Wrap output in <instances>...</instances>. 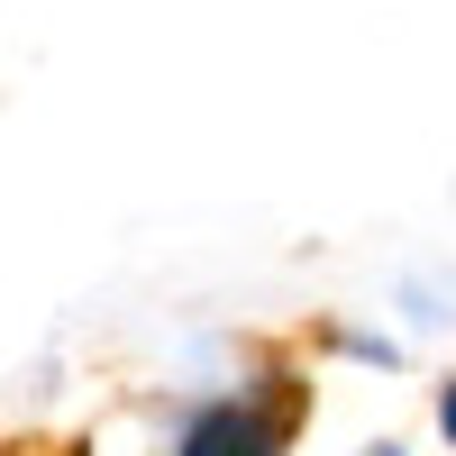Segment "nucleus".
Here are the masks:
<instances>
[{
	"instance_id": "3",
	"label": "nucleus",
	"mask_w": 456,
	"mask_h": 456,
	"mask_svg": "<svg viewBox=\"0 0 456 456\" xmlns=\"http://www.w3.org/2000/svg\"><path fill=\"white\" fill-rule=\"evenodd\" d=\"M438 429H447V438H456V384H447V393H438Z\"/></svg>"
},
{
	"instance_id": "1",
	"label": "nucleus",
	"mask_w": 456,
	"mask_h": 456,
	"mask_svg": "<svg viewBox=\"0 0 456 456\" xmlns=\"http://www.w3.org/2000/svg\"><path fill=\"white\" fill-rule=\"evenodd\" d=\"M301 429V384L292 374H256V384L201 402L174 429V456H283Z\"/></svg>"
},
{
	"instance_id": "4",
	"label": "nucleus",
	"mask_w": 456,
	"mask_h": 456,
	"mask_svg": "<svg viewBox=\"0 0 456 456\" xmlns=\"http://www.w3.org/2000/svg\"><path fill=\"white\" fill-rule=\"evenodd\" d=\"M356 456H411V447H393V438H384V447H356Z\"/></svg>"
},
{
	"instance_id": "2",
	"label": "nucleus",
	"mask_w": 456,
	"mask_h": 456,
	"mask_svg": "<svg viewBox=\"0 0 456 456\" xmlns=\"http://www.w3.org/2000/svg\"><path fill=\"white\" fill-rule=\"evenodd\" d=\"M329 347L356 356V365H402V347H393V338H374V329H329Z\"/></svg>"
}]
</instances>
